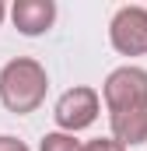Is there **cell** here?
Returning a JSON list of instances; mask_svg holds the SVG:
<instances>
[{
    "label": "cell",
    "mask_w": 147,
    "mask_h": 151,
    "mask_svg": "<svg viewBox=\"0 0 147 151\" xmlns=\"http://www.w3.org/2000/svg\"><path fill=\"white\" fill-rule=\"evenodd\" d=\"M49 74L32 56H14L0 67V102L14 116H28L46 102Z\"/></svg>",
    "instance_id": "6da1fadb"
},
{
    "label": "cell",
    "mask_w": 147,
    "mask_h": 151,
    "mask_svg": "<svg viewBox=\"0 0 147 151\" xmlns=\"http://www.w3.org/2000/svg\"><path fill=\"white\" fill-rule=\"evenodd\" d=\"M102 113V95L88 84H74L67 88L56 106H53V119H56V130L63 134H77V130H88Z\"/></svg>",
    "instance_id": "7a4b0ae2"
},
{
    "label": "cell",
    "mask_w": 147,
    "mask_h": 151,
    "mask_svg": "<svg viewBox=\"0 0 147 151\" xmlns=\"http://www.w3.org/2000/svg\"><path fill=\"white\" fill-rule=\"evenodd\" d=\"M109 42L119 56H147V7H119L109 21Z\"/></svg>",
    "instance_id": "3957f363"
},
{
    "label": "cell",
    "mask_w": 147,
    "mask_h": 151,
    "mask_svg": "<svg viewBox=\"0 0 147 151\" xmlns=\"http://www.w3.org/2000/svg\"><path fill=\"white\" fill-rule=\"evenodd\" d=\"M102 102H105L109 113L130 109V106H144L147 102V70L144 67H133V63L116 67L102 81Z\"/></svg>",
    "instance_id": "277c9868"
},
{
    "label": "cell",
    "mask_w": 147,
    "mask_h": 151,
    "mask_svg": "<svg viewBox=\"0 0 147 151\" xmlns=\"http://www.w3.org/2000/svg\"><path fill=\"white\" fill-rule=\"evenodd\" d=\"M11 21L21 35L35 39V35H46L56 21V4L53 0H14L11 7Z\"/></svg>",
    "instance_id": "5b68a950"
},
{
    "label": "cell",
    "mask_w": 147,
    "mask_h": 151,
    "mask_svg": "<svg viewBox=\"0 0 147 151\" xmlns=\"http://www.w3.org/2000/svg\"><path fill=\"white\" fill-rule=\"evenodd\" d=\"M109 130H112V137H116L123 148L147 144V102L144 106L119 109V113H109Z\"/></svg>",
    "instance_id": "8992f818"
},
{
    "label": "cell",
    "mask_w": 147,
    "mask_h": 151,
    "mask_svg": "<svg viewBox=\"0 0 147 151\" xmlns=\"http://www.w3.org/2000/svg\"><path fill=\"white\" fill-rule=\"evenodd\" d=\"M84 144L74 137V134H63V130H53L39 141V151H81Z\"/></svg>",
    "instance_id": "52a82bcc"
},
{
    "label": "cell",
    "mask_w": 147,
    "mask_h": 151,
    "mask_svg": "<svg viewBox=\"0 0 147 151\" xmlns=\"http://www.w3.org/2000/svg\"><path fill=\"white\" fill-rule=\"evenodd\" d=\"M81 151H126L116 137H95V141H88Z\"/></svg>",
    "instance_id": "ba28073f"
},
{
    "label": "cell",
    "mask_w": 147,
    "mask_h": 151,
    "mask_svg": "<svg viewBox=\"0 0 147 151\" xmlns=\"http://www.w3.org/2000/svg\"><path fill=\"white\" fill-rule=\"evenodd\" d=\"M0 151H28V144L11 137V134H0Z\"/></svg>",
    "instance_id": "9c48e42d"
},
{
    "label": "cell",
    "mask_w": 147,
    "mask_h": 151,
    "mask_svg": "<svg viewBox=\"0 0 147 151\" xmlns=\"http://www.w3.org/2000/svg\"><path fill=\"white\" fill-rule=\"evenodd\" d=\"M4 18H7V7H4V4H0V25H4Z\"/></svg>",
    "instance_id": "30bf717a"
}]
</instances>
